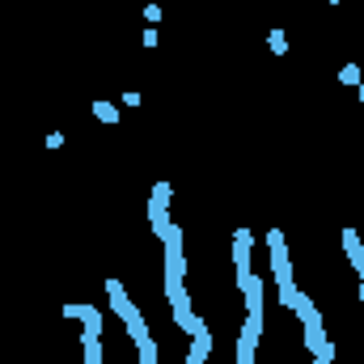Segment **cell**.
Listing matches in <instances>:
<instances>
[{
    "instance_id": "1",
    "label": "cell",
    "mask_w": 364,
    "mask_h": 364,
    "mask_svg": "<svg viewBox=\"0 0 364 364\" xmlns=\"http://www.w3.org/2000/svg\"><path fill=\"white\" fill-rule=\"evenodd\" d=\"M267 250H271V276H276V292H280V309H296V284H292V258L284 246V233L271 229L267 233Z\"/></svg>"
},
{
    "instance_id": "2",
    "label": "cell",
    "mask_w": 364,
    "mask_h": 364,
    "mask_svg": "<svg viewBox=\"0 0 364 364\" xmlns=\"http://www.w3.org/2000/svg\"><path fill=\"white\" fill-rule=\"evenodd\" d=\"M166 242V296L178 301L187 288H182V276H187V254H182V229L170 225V233L161 237Z\"/></svg>"
},
{
    "instance_id": "3",
    "label": "cell",
    "mask_w": 364,
    "mask_h": 364,
    "mask_svg": "<svg viewBox=\"0 0 364 364\" xmlns=\"http://www.w3.org/2000/svg\"><path fill=\"white\" fill-rule=\"evenodd\" d=\"M292 314H296V318H301V326H305V347H309V351H318V347L326 343V326H322V314L314 309V301H309V296L301 292Z\"/></svg>"
},
{
    "instance_id": "4",
    "label": "cell",
    "mask_w": 364,
    "mask_h": 364,
    "mask_svg": "<svg viewBox=\"0 0 364 364\" xmlns=\"http://www.w3.org/2000/svg\"><path fill=\"white\" fill-rule=\"evenodd\" d=\"M106 296H111L115 318H123V322H136V318H140V309L132 305V296H127V288H123L119 280H106Z\"/></svg>"
},
{
    "instance_id": "5",
    "label": "cell",
    "mask_w": 364,
    "mask_h": 364,
    "mask_svg": "<svg viewBox=\"0 0 364 364\" xmlns=\"http://www.w3.org/2000/svg\"><path fill=\"white\" fill-rule=\"evenodd\" d=\"M170 309H174V322H178L187 335H199V331H207V326L195 318V309H191V296H187V292H182L178 301H170Z\"/></svg>"
},
{
    "instance_id": "6",
    "label": "cell",
    "mask_w": 364,
    "mask_h": 364,
    "mask_svg": "<svg viewBox=\"0 0 364 364\" xmlns=\"http://www.w3.org/2000/svg\"><path fill=\"white\" fill-rule=\"evenodd\" d=\"M64 318H81L85 335H102V314L93 305H64Z\"/></svg>"
},
{
    "instance_id": "7",
    "label": "cell",
    "mask_w": 364,
    "mask_h": 364,
    "mask_svg": "<svg viewBox=\"0 0 364 364\" xmlns=\"http://www.w3.org/2000/svg\"><path fill=\"white\" fill-rule=\"evenodd\" d=\"M343 250H347V258H351L356 276L364 280V242H360V233H356V229H343Z\"/></svg>"
},
{
    "instance_id": "8",
    "label": "cell",
    "mask_w": 364,
    "mask_h": 364,
    "mask_svg": "<svg viewBox=\"0 0 364 364\" xmlns=\"http://www.w3.org/2000/svg\"><path fill=\"white\" fill-rule=\"evenodd\" d=\"M148 225H152V233L157 237H166L170 233V203H157V199H148Z\"/></svg>"
},
{
    "instance_id": "9",
    "label": "cell",
    "mask_w": 364,
    "mask_h": 364,
    "mask_svg": "<svg viewBox=\"0 0 364 364\" xmlns=\"http://www.w3.org/2000/svg\"><path fill=\"white\" fill-rule=\"evenodd\" d=\"M81 351H85V364H106V351H102V335H81Z\"/></svg>"
},
{
    "instance_id": "10",
    "label": "cell",
    "mask_w": 364,
    "mask_h": 364,
    "mask_svg": "<svg viewBox=\"0 0 364 364\" xmlns=\"http://www.w3.org/2000/svg\"><path fill=\"white\" fill-rule=\"evenodd\" d=\"M254 347H258V339L237 335V364H254Z\"/></svg>"
},
{
    "instance_id": "11",
    "label": "cell",
    "mask_w": 364,
    "mask_h": 364,
    "mask_svg": "<svg viewBox=\"0 0 364 364\" xmlns=\"http://www.w3.org/2000/svg\"><path fill=\"white\" fill-rule=\"evenodd\" d=\"M136 351H140V364H161V360H157V343H152V335H148L144 343H136Z\"/></svg>"
},
{
    "instance_id": "12",
    "label": "cell",
    "mask_w": 364,
    "mask_h": 364,
    "mask_svg": "<svg viewBox=\"0 0 364 364\" xmlns=\"http://www.w3.org/2000/svg\"><path fill=\"white\" fill-rule=\"evenodd\" d=\"M93 115H97V123H119V111L111 102H93Z\"/></svg>"
},
{
    "instance_id": "13",
    "label": "cell",
    "mask_w": 364,
    "mask_h": 364,
    "mask_svg": "<svg viewBox=\"0 0 364 364\" xmlns=\"http://www.w3.org/2000/svg\"><path fill=\"white\" fill-rule=\"evenodd\" d=\"M339 81L343 85H360V64H343L339 68Z\"/></svg>"
},
{
    "instance_id": "14",
    "label": "cell",
    "mask_w": 364,
    "mask_h": 364,
    "mask_svg": "<svg viewBox=\"0 0 364 364\" xmlns=\"http://www.w3.org/2000/svg\"><path fill=\"white\" fill-rule=\"evenodd\" d=\"M267 42H271V51H276V56H284V51H288V38H284V30H271V34H267Z\"/></svg>"
},
{
    "instance_id": "15",
    "label": "cell",
    "mask_w": 364,
    "mask_h": 364,
    "mask_svg": "<svg viewBox=\"0 0 364 364\" xmlns=\"http://www.w3.org/2000/svg\"><path fill=\"white\" fill-rule=\"evenodd\" d=\"M127 335H132L136 343H144V339H148V326H144V318H136V322H127Z\"/></svg>"
},
{
    "instance_id": "16",
    "label": "cell",
    "mask_w": 364,
    "mask_h": 364,
    "mask_svg": "<svg viewBox=\"0 0 364 364\" xmlns=\"http://www.w3.org/2000/svg\"><path fill=\"white\" fill-rule=\"evenodd\" d=\"M170 182H152V199H157V203H170Z\"/></svg>"
},
{
    "instance_id": "17",
    "label": "cell",
    "mask_w": 364,
    "mask_h": 364,
    "mask_svg": "<svg viewBox=\"0 0 364 364\" xmlns=\"http://www.w3.org/2000/svg\"><path fill=\"white\" fill-rule=\"evenodd\" d=\"M144 17H148V26H157V22H161V9H157V5H148V9H144Z\"/></svg>"
},
{
    "instance_id": "18",
    "label": "cell",
    "mask_w": 364,
    "mask_h": 364,
    "mask_svg": "<svg viewBox=\"0 0 364 364\" xmlns=\"http://www.w3.org/2000/svg\"><path fill=\"white\" fill-rule=\"evenodd\" d=\"M360 102H364V81H360Z\"/></svg>"
},
{
    "instance_id": "19",
    "label": "cell",
    "mask_w": 364,
    "mask_h": 364,
    "mask_svg": "<svg viewBox=\"0 0 364 364\" xmlns=\"http://www.w3.org/2000/svg\"><path fill=\"white\" fill-rule=\"evenodd\" d=\"M326 5H339V0H326Z\"/></svg>"
}]
</instances>
